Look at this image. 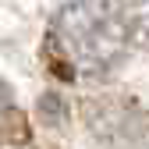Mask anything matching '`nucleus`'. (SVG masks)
<instances>
[{"label":"nucleus","mask_w":149,"mask_h":149,"mask_svg":"<svg viewBox=\"0 0 149 149\" xmlns=\"http://www.w3.org/2000/svg\"><path fill=\"white\" fill-rule=\"evenodd\" d=\"M128 39L124 0H68L50 22L46 53L68 78H103L121 64Z\"/></svg>","instance_id":"f257e3e1"},{"label":"nucleus","mask_w":149,"mask_h":149,"mask_svg":"<svg viewBox=\"0 0 149 149\" xmlns=\"http://www.w3.org/2000/svg\"><path fill=\"white\" fill-rule=\"evenodd\" d=\"M135 36L142 39V46H149V0H139L135 4V22H132Z\"/></svg>","instance_id":"7ed1b4c3"},{"label":"nucleus","mask_w":149,"mask_h":149,"mask_svg":"<svg viewBox=\"0 0 149 149\" xmlns=\"http://www.w3.org/2000/svg\"><path fill=\"white\" fill-rule=\"evenodd\" d=\"M39 114H43L50 124H64L68 110H64V103H61L57 96H43V100H39Z\"/></svg>","instance_id":"f03ea898"}]
</instances>
